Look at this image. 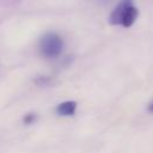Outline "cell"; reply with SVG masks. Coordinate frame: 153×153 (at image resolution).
<instances>
[{
    "label": "cell",
    "mask_w": 153,
    "mask_h": 153,
    "mask_svg": "<svg viewBox=\"0 0 153 153\" xmlns=\"http://www.w3.org/2000/svg\"><path fill=\"white\" fill-rule=\"evenodd\" d=\"M137 17L139 10L135 6V0H120L110 13L109 23L111 25L130 27L136 22Z\"/></svg>",
    "instance_id": "obj_1"
},
{
    "label": "cell",
    "mask_w": 153,
    "mask_h": 153,
    "mask_svg": "<svg viewBox=\"0 0 153 153\" xmlns=\"http://www.w3.org/2000/svg\"><path fill=\"white\" fill-rule=\"evenodd\" d=\"M38 47H39V53L45 59H56L62 53L63 41L59 33L47 32L41 37Z\"/></svg>",
    "instance_id": "obj_2"
},
{
    "label": "cell",
    "mask_w": 153,
    "mask_h": 153,
    "mask_svg": "<svg viewBox=\"0 0 153 153\" xmlns=\"http://www.w3.org/2000/svg\"><path fill=\"white\" fill-rule=\"evenodd\" d=\"M76 106H78L76 102H74V100H66V102L60 103L56 106L55 111L60 116H73L75 114V111H76Z\"/></svg>",
    "instance_id": "obj_3"
},
{
    "label": "cell",
    "mask_w": 153,
    "mask_h": 153,
    "mask_svg": "<svg viewBox=\"0 0 153 153\" xmlns=\"http://www.w3.org/2000/svg\"><path fill=\"white\" fill-rule=\"evenodd\" d=\"M36 120H37V116H36L35 114H27V115L24 116L23 122H24L25 124H32Z\"/></svg>",
    "instance_id": "obj_4"
},
{
    "label": "cell",
    "mask_w": 153,
    "mask_h": 153,
    "mask_svg": "<svg viewBox=\"0 0 153 153\" xmlns=\"http://www.w3.org/2000/svg\"><path fill=\"white\" fill-rule=\"evenodd\" d=\"M35 81H36V84H38V85H47V84L50 81V79L47 78V76H38Z\"/></svg>",
    "instance_id": "obj_5"
},
{
    "label": "cell",
    "mask_w": 153,
    "mask_h": 153,
    "mask_svg": "<svg viewBox=\"0 0 153 153\" xmlns=\"http://www.w3.org/2000/svg\"><path fill=\"white\" fill-rule=\"evenodd\" d=\"M147 111L151 112V114H153V100H151V102L148 103V105H147Z\"/></svg>",
    "instance_id": "obj_6"
},
{
    "label": "cell",
    "mask_w": 153,
    "mask_h": 153,
    "mask_svg": "<svg viewBox=\"0 0 153 153\" xmlns=\"http://www.w3.org/2000/svg\"><path fill=\"white\" fill-rule=\"evenodd\" d=\"M96 1H98V2H106V1H109V0H96Z\"/></svg>",
    "instance_id": "obj_7"
}]
</instances>
